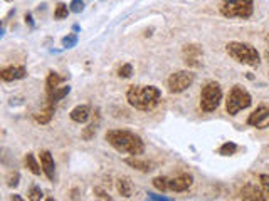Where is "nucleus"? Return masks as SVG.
Masks as SVG:
<instances>
[{
  "label": "nucleus",
  "instance_id": "obj_1",
  "mask_svg": "<svg viewBox=\"0 0 269 201\" xmlns=\"http://www.w3.org/2000/svg\"><path fill=\"white\" fill-rule=\"evenodd\" d=\"M106 141L109 143L116 151L126 153L132 156H140L145 151V143L140 136H136L132 131L125 129H111L106 133Z\"/></svg>",
  "mask_w": 269,
  "mask_h": 201
},
{
  "label": "nucleus",
  "instance_id": "obj_2",
  "mask_svg": "<svg viewBox=\"0 0 269 201\" xmlns=\"http://www.w3.org/2000/svg\"><path fill=\"white\" fill-rule=\"evenodd\" d=\"M162 92L155 86H132L126 92V99L134 109L152 111L160 102Z\"/></svg>",
  "mask_w": 269,
  "mask_h": 201
},
{
  "label": "nucleus",
  "instance_id": "obj_3",
  "mask_svg": "<svg viewBox=\"0 0 269 201\" xmlns=\"http://www.w3.org/2000/svg\"><path fill=\"white\" fill-rule=\"evenodd\" d=\"M226 51L232 59L240 64H246L249 67H258L261 64V56L254 47L244 42H229L226 46Z\"/></svg>",
  "mask_w": 269,
  "mask_h": 201
},
{
  "label": "nucleus",
  "instance_id": "obj_4",
  "mask_svg": "<svg viewBox=\"0 0 269 201\" xmlns=\"http://www.w3.org/2000/svg\"><path fill=\"white\" fill-rule=\"evenodd\" d=\"M254 12V0H224L221 14L227 19H249Z\"/></svg>",
  "mask_w": 269,
  "mask_h": 201
},
{
  "label": "nucleus",
  "instance_id": "obj_5",
  "mask_svg": "<svg viewBox=\"0 0 269 201\" xmlns=\"http://www.w3.org/2000/svg\"><path fill=\"white\" fill-rule=\"evenodd\" d=\"M252 104V97L251 94L242 89L240 86H234L231 89L229 96H227V101H226V109L231 116H235L239 111L242 109H247L249 106Z\"/></svg>",
  "mask_w": 269,
  "mask_h": 201
},
{
  "label": "nucleus",
  "instance_id": "obj_6",
  "mask_svg": "<svg viewBox=\"0 0 269 201\" xmlns=\"http://www.w3.org/2000/svg\"><path fill=\"white\" fill-rule=\"evenodd\" d=\"M222 101V89L217 83H207L201 91V109L212 113Z\"/></svg>",
  "mask_w": 269,
  "mask_h": 201
},
{
  "label": "nucleus",
  "instance_id": "obj_7",
  "mask_svg": "<svg viewBox=\"0 0 269 201\" xmlns=\"http://www.w3.org/2000/svg\"><path fill=\"white\" fill-rule=\"evenodd\" d=\"M195 81V74L190 72V71H178L172 74L168 77V91L173 92V94H178V92H183L185 89H189L190 86L194 84Z\"/></svg>",
  "mask_w": 269,
  "mask_h": 201
},
{
  "label": "nucleus",
  "instance_id": "obj_8",
  "mask_svg": "<svg viewBox=\"0 0 269 201\" xmlns=\"http://www.w3.org/2000/svg\"><path fill=\"white\" fill-rule=\"evenodd\" d=\"M182 57H183V62L189 65V67H201L202 59H203V51L197 44H189V46L183 47Z\"/></svg>",
  "mask_w": 269,
  "mask_h": 201
},
{
  "label": "nucleus",
  "instance_id": "obj_9",
  "mask_svg": "<svg viewBox=\"0 0 269 201\" xmlns=\"http://www.w3.org/2000/svg\"><path fill=\"white\" fill-rule=\"evenodd\" d=\"M247 124L258 129L269 128V104H261L254 113H251L247 117Z\"/></svg>",
  "mask_w": 269,
  "mask_h": 201
},
{
  "label": "nucleus",
  "instance_id": "obj_10",
  "mask_svg": "<svg viewBox=\"0 0 269 201\" xmlns=\"http://www.w3.org/2000/svg\"><path fill=\"white\" fill-rule=\"evenodd\" d=\"M194 183V178L192 174L189 173H182L175 178H168V190L170 191H177V193H182V191H187Z\"/></svg>",
  "mask_w": 269,
  "mask_h": 201
},
{
  "label": "nucleus",
  "instance_id": "obj_11",
  "mask_svg": "<svg viewBox=\"0 0 269 201\" xmlns=\"http://www.w3.org/2000/svg\"><path fill=\"white\" fill-rule=\"evenodd\" d=\"M240 198L242 200H251V201H263L266 200V196H264V193L261 188L256 186L254 183H247L242 186V190L239 191Z\"/></svg>",
  "mask_w": 269,
  "mask_h": 201
},
{
  "label": "nucleus",
  "instance_id": "obj_12",
  "mask_svg": "<svg viewBox=\"0 0 269 201\" xmlns=\"http://www.w3.org/2000/svg\"><path fill=\"white\" fill-rule=\"evenodd\" d=\"M0 77H2L5 83H12V81H19L26 77V69L22 65H10V67H3L2 72H0Z\"/></svg>",
  "mask_w": 269,
  "mask_h": 201
},
{
  "label": "nucleus",
  "instance_id": "obj_13",
  "mask_svg": "<svg viewBox=\"0 0 269 201\" xmlns=\"http://www.w3.org/2000/svg\"><path fill=\"white\" fill-rule=\"evenodd\" d=\"M40 165H42V171L46 173V176L49 179H54L56 176V168H54V158L49 151H42L40 153Z\"/></svg>",
  "mask_w": 269,
  "mask_h": 201
},
{
  "label": "nucleus",
  "instance_id": "obj_14",
  "mask_svg": "<svg viewBox=\"0 0 269 201\" xmlns=\"http://www.w3.org/2000/svg\"><path fill=\"white\" fill-rule=\"evenodd\" d=\"M125 163L128 166L134 168V170L141 171V173H150V171L153 170V165L150 161H145V159H141L140 156H132V158H126Z\"/></svg>",
  "mask_w": 269,
  "mask_h": 201
},
{
  "label": "nucleus",
  "instance_id": "obj_15",
  "mask_svg": "<svg viewBox=\"0 0 269 201\" xmlns=\"http://www.w3.org/2000/svg\"><path fill=\"white\" fill-rule=\"evenodd\" d=\"M89 116H91V109H89V106L83 104V106H77L71 111V114H69V117L72 119L74 122H79V124H83V122H86Z\"/></svg>",
  "mask_w": 269,
  "mask_h": 201
},
{
  "label": "nucleus",
  "instance_id": "obj_16",
  "mask_svg": "<svg viewBox=\"0 0 269 201\" xmlns=\"http://www.w3.org/2000/svg\"><path fill=\"white\" fill-rule=\"evenodd\" d=\"M54 106L56 104H52V102H47L46 108L40 111V113L35 114V121L40 122V124H47V122L51 121L52 114H54Z\"/></svg>",
  "mask_w": 269,
  "mask_h": 201
},
{
  "label": "nucleus",
  "instance_id": "obj_17",
  "mask_svg": "<svg viewBox=\"0 0 269 201\" xmlns=\"http://www.w3.org/2000/svg\"><path fill=\"white\" fill-rule=\"evenodd\" d=\"M116 188H118V191H120V195L125 196V198H130L133 193V184H132V181H130V178H125V176L118 179Z\"/></svg>",
  "mask_w": 269,
  "mask_h": 201
},
{
  "label": "nucleus",
  "instance_id": "obj_18",
  "mask_svg": "<svg viewBox=\"0 0 269 201\" xmlns=\"http://www.w3.org/2000/svg\"><path fill=\"white\" fill-rule=\"evenodd\" d=\"M69 92H71V87H69V86H64V87H56L54 91L47 94V96H49V102L56 104L58 101L64 99V97H66Z\"/></svg>",
  "mask_w": 269,
  "mask_h": 201
},
{
  "label": "nucleus",
  "instance_id": "obj_19",
  "mask_svg": "<svg viewBox=\"0 0 269 201\" xmlns=\"http://www.w3.org/2000/svg\"><path fill=\"white\" fill-rule=\"evenodd\" d=\"M63 79H64V77L58 76L56 72H49V76H47V79H46V91H47V94L54 91L56 87H59V84H61V81H63Z\"/></svg>",
  "mask_w": 269,
  "mask_h": 201
},
{
  "label": "nucleus",
  "instance_id": "obj_20",
  "mask_svg": "<svg viewBox=\"0 0 269 201\" xmlns=\"http://www.w3.org/2000/svg\"><path fill=\"white\" fill-rule=\"evenodd\" d=\"M24 163H26V168L31 171L32 174H35V176L40 174V170H42V168L37 165V161H35V158H34V154H32V153H27L26 159H24Z\"/></svg>",
  "mask_w": 269,
  "mask_h": 201
},
{
  "label": "nucleus",
  "instance_id": "obj_21",
  "mask_svg": "<svg viewBox=\"0 0 269 201\" xmlns=\"http://www.w3.org/2000/svg\"><path fill=\"white\" fill-rule=\"evenodd\" d=\"M98 126H100V116L96 117V121H93L91 124H89L88 128L83 131V138L86 139V141H89V139H91V138L96 134V129H98Z\"/></svg>",
  "mask_w": 269,
  "mask_h": 201
},
{
  "label": "nucleus",
  "instance_id": "obj_22",
  "mask_svg": "<svg viewBox=\"0 0 269 201\" xmlns=\"http://www.w3.org/2000/svg\"><path fill=\"white\" fill-rule=\"evenodd\" d=\"M235 151H237V144L235 143H224V144L219 147V154L222 156H232L235 154Z\"/></svg>",
  "mask_w": 269,
  "mask_h": 201
},
{
  "label": "nucleus",
  "instance_id": "obj_23",
  "mask_svg": "<svg viewBox=\"0 0 269 201\" xmlns=\"http://www.w3.org/2000/svg\"><path fill=\"white\" fill-rule=\"evenodd\" d=\"M69 12L71 9H67V5H64V3H59L58 7H56V12H54V17L58 20H63V19H67Z\"/></svg>",
  "mask_w": 269,
  "mask_h": 201
},
{
  "label": "nucleus",
  "instance_id": "obj_24",
  "mask_svg": "<svg viewBox=\"0 0 269 201\" xmlns=\"http://www.w3.org/2000/svg\"><path fill=\"white\" fill-rule=\"evenodd\" d=\"M153 186L160 191H167L168 190V178H165V176H158V178L153 179Z\"/></svg>",
  "mask_w": 269,
  "mask_h": 201
},
{
  "label": "nucleus",
  "instance_id": "obj_25",
  "mask_svg": "<svg viewBox=\"0 0 269 201\" xmlns=\"http://www.w3.org/2000/svg\"><path fill=\"white\" fill-rule=\"evenodd\" d=\"M259 181H261V190H263L264 196H266V200H269V174H261Z\"/></svg>",
  "mask_w": 269,
  "mask_h": 201
},
{
  "label": "nucleus",
  "instance_id": "obj_26",
  "mask_svg": "<svg viewBox=\"0 0 269 201\" xmlns=\"http://www.w3.org/2000/svg\"><path fill=\"white\" fill-rule=\"evenodd\" d=\"M19 179H20V176L17 171H10V173L7 174V186L15 188L19 184Z\"/></svg>",
  "mask_w": 269,
  "mask_h": 201
},
{
  "label": "nucleus",
  "instance_id": "obj_27",
  "mask_svg": "<svg viewBox=\"0 0 269 201\" xmlns=\"http://www.w3.org/2000/svg\"><path fill=\"white\" fill-rule=\"evenodd\" d=\"M76 44H77V35H76V34H67V35L63 39V46L66 47V49L74 47Z\"/></svg>",
  "mask_w": 269,
  "mask_h": 201
},
{
  "label": "nucleus",
  "instance_id": "obj_28",
  "mask_svg": "<svg viewBox=\"0 0 269 201\" xmlns=\"http://www.w3.org/2000/svg\"><path fill=\"white\" fill-rule=\"evenodd\" d=\"M132 72H133L132 64H125V65H121V67H120V71H118V76L123 77V79H128V77L132 76Z\"/></svg>",
  "mask_w": 269,
  "mask_h": 201
},
{
  "label": "nucleus",
  "instance_id": "obj_29",
  "mask_svg": "<svg viewBox=\"0 0 269 201\" xmlns=\"http://www.w3.org/2000/svg\"><path fill=\"white\" fill-rule=\"evenodd\" d=\"M69 9H71V12H74V14H81L84 9V2L83 0H72V2L69 3Z\"/></svg>",
  "mask_w": 269,
  "mask_h": 201
},
{
  "label": "nucleus",
  "instance_id": "obj_30",
  "mask_svg": "<svg viewBox=\"0 0 269 201\" xmlns=\"http://www.w3.org/2000/svg\"><path fill=\"white\" fill-rule=\"evenodd\" d=\"M29 200H32V201L42 200V190H40L39 186H32L31 191H29Z\"/></svg>",
  "mask_w": 269,
  "mask_h": 201
},
{
  "label": "nucleus",
  "instance_id": "obj_31",
  "mask_svg": "<svg viewBox=\"0 0 269 201\" xmlns=\"http://www.w3.org/2000/svg\"><path fill=\"white\" fill-rule=\"evenodd\" d=\"M95 193H96L98 196H100V198H103V200H111V196L106 195V193L103 190H100V188H95Z\"/></svg>",
  "mask_w": 269,
  "mask_h": 201
},
{
  "label": "nucleus",
  "instance_id": "obj_32",
  "mask_svg": "<svg viewBox=\"0 0 269 201\" xmlns=\"http://www.w3.org/2000/svg\"><path fill=\"white\" fill-rule=\"evenodd\" d=\"M148 198H150V200H164V201H167V200H168V198H165V196L152 195V193H148Z\"/></svg>",
  "mask_w": 269,
  "mask_h": 201
},
{
  "label": "nucleus",
  "instance_id": "obj_33",
  "mask_svg": "<svg viewBox=\"0 0 269 201\" xmlns=\"http://www.w3.org/2000/svg\"><path fill=\"white\" fill-rule=\"evenodd\" d=\"M26 22L29 24L31 27H34V20H32V15L31 14H26Z\"/></svg>",
  "mask_w": 269,
  "mask_h": 201
},
{
  "label": "nucleus",
  "instance_id": "obj_34",
  "mask_svg": "<svg viewBox=\"0 0 269 201\" xmlns=\"http://www.w3.org/2000/svg\"><path fill=\"white\" fill-rule=\"evenodd\" d=\"M10 200H17V201H20L22 198H20V196H17V195H12V196H10Z\"/></svg>",
  "mask_w": 269,
  "mask_h": 201
},
{
  "label": "nucleus",
  "instance_id": "obj_35",
  "mask_svg": "<svg viewBox=\"0 0 269 201\" xmlns=\"http://www.w3.org/2000/svg\"><path fill=\"white\" fill-rule=\"evenodd\" d=\"M266 59H268V64H269V51L266 52Z\"/></svg>",
  "mask_w": 269,
  "mask_h": 201
},
{
  "label": "nucleus",
  "instance_id": "obj_36",
  "mask_svg": "<svg viewBox=\"0 0 269 201\" xmlns=\"http://www.w3.org/2000/svg\"><path fill=\"white\" fill-rule=\"evenodd\" d=\"M266 40H268V44H269V34H268V37H266Z\"/></svg>",
  "mask_w": 269,
  "mask_h": 201
},
{
  "label": "nucleus",
  "instance_id": "obj_37",
  "mask_svg": "<svg viewBox=\"0 0 269 201\" xmlns=\"http://www.w3.org/2000/svg\"><path fill=\"white\" fill-rule=\"evenodd\" d=\"M5 2H12V0H5Z\"/></svg>",
  "mask_w": 269,
  "mask_h": 201
}]
</instances>
